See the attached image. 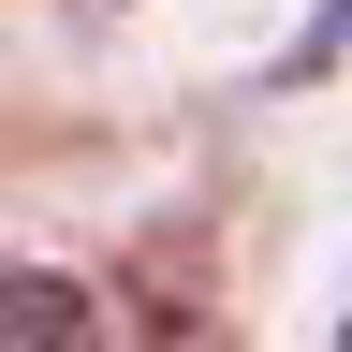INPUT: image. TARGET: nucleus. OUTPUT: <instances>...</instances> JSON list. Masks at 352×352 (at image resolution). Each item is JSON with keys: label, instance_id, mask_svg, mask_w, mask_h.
I'll return each mask as SVG.
<instances>
[{"label": "nucleus", "instance_id": "obj_1", "mask_svg": "<svg viewBox=\"0 0 352 352\" xmlns=\"http://www.w3.org/2000/svg\"><path fill=\"white\" fill-rule=\"evenodd\" d=\"M0 352H103V294L74 264H0Z\"/></svg>", "mask_w": 352, "mask_h": 352}]
</instances>
